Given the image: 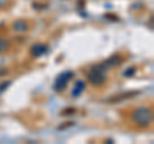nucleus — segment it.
I'll return each mask as SVG.
<instances>
[{
    "label": "nucleus",
    "mask_w": 154,
    "mask_h": 144,
    "mask_svg": "<svg viewBox=\"0 0 154 144\" xmlns=\"http://www.w3.org/2000/svg\"><path fill=\"white\" fill-rule=\"evenodd\" d=\"M131 118L139 127H148L153 121V112L148 107H139L132 112Z\"/></svg>",
    "instance_id": "1"
},
{
    "label": "nucleus",
    "mask_w": 154,
    "mask_h": 144,
    "mask_svg": "<svg viewBox=\"0 0 154 144\" xmlns=\"http://www.w3.org/2000/svg\"><path fill=\"white\" fill-rule=\"evenodd\" d=\"M107 71H108V67L105 66L104 63L94 66L88 74L89 83L91 85H95V86L104 84L105 80H107Z\"/></svg>",
    "instance_id": "2"
},
{
    "label": "nucleus",
    "mask_w": 154,
    "mask_h": 144,
    "mask_svg": "<svg viewBox=\"0 0 154 144\" xmlns=\"http://www.w3.org/2000/svg\"><path fill=\"white\" fill-rule=\"evenodd\" d=\"M72 77H73V72H72V71H64V72H62V74H59V75L57 76L53 89H54L55 92H63V90L67 88V85H68L69 80Z\"/></svg>",
    "instance_id": "3"
},
{
    "label": "nucleus",
    "mask_w": 154,
    "mask_h": 144,
    "mask_svg": "<svg viewBox=\"0 0 154 144\" xmlns=\"http://www.w3.org/2000/svg\"><path fill=\"white\" fill-rule=\"evenodd\" d=\"M139 92H132V93H123V94H119V95H114V97L112 98H109L107 102L108 103H119V102H122V100L125 99H130V98H132L135 97V95H137Z\"/></svg>",
    "instance_id": "4"
},
{
    "label": "nucleus",
    "mask_w": 154,
    "mask_h": 144,
    "mask_svg": "<svg viewBox=\"0 0 154 144\" xmlns=\"http://www.w3.org/2000/svg\"><path fill=\"white\" fill-rule=\"evenodd\" d=\"M46 52H48V46L45 44H41V42L32 45V48H31V54H32V57H36V58L44 55Z\"/></svg>",
    "instance_id": "5"
},
{
    "label": "nucleus",
    "mask_w": 154,
    "mask_h": 144,
    "mask_svg": "<svg viewBox=\"0 0 154 144\" xmlns=\"http://www.w3.org/2000/svg\"><path fill=\"white\" fill-rule=\"evenodd\" d=\"M85 88H86V84H85V81H82V80H79L76 83V85H75V88H73V90H72V97H80L81 95V93L85 90Z\"/></svg>",
    "instance_id": "6"
},
{
    "label": "nucleus",
    "mask_w": 154,
    "mask_h": 144,
    "mask_svg": "<svg viewBox=\"0 0 154 144\" xmlns=\"http://www.w3.org/2000/svg\"><path fill=\"white\" fill-rule=\"evenodd\" d=\"M13 30L17 32H26L28 30V23L23 20H18L13 23Z\"/></svg>",
    "instance_id": "7"
},
{
    "label": "nucleus",
    "mask_w": 154,
    "mask_h": 144,
    "mask_svg": "<svg viewBox=\"0 0 154 144\" xmlns=\"http://www.w3.org/2000/svg\"><path fill=\"white\" fill-rule=\"evenodd\" d=\"M122 63V57L121 55H112L109 59H107L104 62V64L107 67H114Z\"/></svg>",
    "instance_id": "8"
},
{
    "label": "nucleus",
    "mask_w": 154,
    "mask_h": 144,
    "mask_svg": "<svg viewBox=\"0 0 154 144\" xmlns=\"http://www.w3.org/2000/svg\"><path fill=\"white\" fill-rule=\"evenodd\" d=\"M9 46H11V42L5 39H0V53L3 52H7L9 49Z\"/></svg>",
    "instance_id": "9"
},
{
    "label": "nucleus",
    "mask_w": 154,
    "mask_h": 144,
    "mask_svg": "<svg viewBox=\"0 0 154 144\" xmlns=\"http://www.w3.org/2000/svg\"><path fill=\"white\" fill-rule=\"evenodd\" d=\"M135 72H136V71H135V67H130V68H127L126 71H125V74H123V75L126 76V77H130V76H132Z\"/></svg>",
    "instance_id": "10"
},
{
    "label": "nucleus",
    "mask_w": 154,
    "mask_h": 144,
    "mask_svg": "<svg viewBox=\"0 0 154 144\" xmlns=\"http://www.w3.org/2000/svg\"><path fill=\"white\" fill-rule=\"evenodd\" d=\"M75 112H76V108L71 107V108H66V109H63V111H62V114H73Z\"/></svg>",
    "instance_id": "11"
},
{
    "label": "nucleus",
    "mask_w": 154,
    "mask_h": 144,
    "mask_svg": "<svg viewBox=\"0 0 154 144\" xmlns=\"http://www.w3.org/2000/svg\"><path fill=\"white\" fill-rule=\"evenodd\" d=\"M72 125H73V122H72V121H69L68 124H66V125H63V126H59V127H58V129H59V130H62V129H63V127H68V126H72Z\"/></svg>",
    "instance_id": "12"
},
{
    "label": "nucleus",
    "mask_w": 154,
    "mask_h": 144,
    "mask_svg": "<svg viewBox=\"0 0 154 144\" xmlns=\"http://www.w3.org/2000/svg\"><path fill=\"white\" fill-rule=\"evenodd\" d=\"M8 2H9V0H0V7H4Z\"/></svg>",
    "instance_id": "13"
}]
</instances>
